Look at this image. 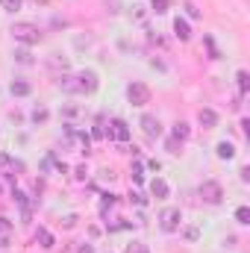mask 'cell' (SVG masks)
Returning a JSON list of instances; mask_svg holds the SVG:
<instances>
[{
    "instance_id": "1",
    "label": "cell",
    "mask_w": 250,
    "mask_h": 253,
    "mask_svg": "<svg viewBox=\"0 0 250 253\" xmlns=\"http://www.w3.org/2000/svg\"><path fill=\"white\" fill-rule=\"evenodd\" d=\"M9 33H12L15 42H21V44H39V42H42V30H39L36 24H30V21H18Z\"/></svg>"
},
{
    "instance_id": "2",
    "label": "cell",
    "mask_w": 250,
    "mask_h": 253,
    "mask_svg": "<svg viewBox=\"0 0 250 253\" xmlns=\"http://www.w3.org/2000/svg\"><path fill=\"white\" fill-rule=\"evenodd\" d=\"M197 194L203 197V203H212V206H218V203L224 200V189H221V183H215V180H206V183H200Z\"/></svg>"
},
{
    "instance_id": "3",
    "label": "cell",
    "mask_w": 250,
    "mask_h": 253,
    "mask_svg": "<svg viewBox=\"0 0 250 253\" xmlns=\"http://www.w3.org/2000/svg\"><path fill=\"white\" fill-rule=\"evenodd\" d=\"M126 100H129L132 106H147V103H150V88H147L144 83H132V85L126 88Z\"/></svg>"
},
{
    "instance_id": "4",
    "label": "cell",
    "mask_w": 250,
    "mask_h": 253,
    "mask_svg": "<svg viewBox=\"0 0 250 253\" xmlns=\"http://www.w3.org/2000/svg\"><path fill=\"white\" fill-rule=\"evenodd\" d=\"M180 224H183V212H180V209H174V206H171V209H165V212L159 215V227H162L165 233H177V230H180Z\"/></svg>"
},
{
    "instance_id": "5",
    "label": "cell",
    "mask_w": 250,
    "mask_h": 253,
    "mask_svg": "<svg viewBox=\"0 0 250 253\" xmlns=\"http://www.w3.org/2000/svg\"><path fill=\"white\" fill-rule=\"evenodd\" d=\"M77 80H80V94H91V91H97V85H100L94 71H80Z\"/></svg>"
},
{
    "instance_id": "6",
    "label": "cell",
    "mask_w": 250,
    "mask_h": 253,
    "mask_svg": "<svg viewBox=\"0 0 250 253\" xmlns=\"http://www.w3.org/2000/svg\"><path fill=\"white\" fill-rule=\"evenodd\" d=\"M109 138L112 141H129V126H126V121H121V118H112L109 121Z\"/></svg>"
},
{
    "instance_id": "7",
    "label": "cell",
    "mask_w": 250,
    "mask_h": 253,
    "mask_svg": "<svg viewBox=\"0 0 250 253\" xmlns=\"http://www.w3.org/2000/svg\"><path fill=\"white\" fill-rule=\"evenodd\" d=\"M141 129H144L147 138H159V135H162V124H159L156 115H144V118H141Z\"/></svg>"
},
{
    "instance_id": "8",
    "label": "cell",
    "mask_w": 250,
    "mask_h": 253,
    "mask_svg": "<svg viewBox=\"0 0 250 253\" xmlns=\"http://www.w3.org/2000/svg\"><path fill=\"white\" fill-rule=\"evenodd\" d=\"M197 124L203 126V129H212V126L218 124V115H215V109H200V112H197Z\"/></svg>"
},
{
    "instance_id": "9",
    "label": "cell",
    "mask_w": 250,
    "mask_h": 253,
    "mask_svg": "<svg viewBox=\"0 0 250 253\" xmlns=\"http://www.w3.org/2000/svg\"><path fill=\"white\" fill-rule=\"evenodd\" d=\"M62 91L65 94H80V80H77V74H68V77H62Z\"/></svg>"
},
{
    "instance_id": "10",
    "label": "cell",
    "mask_w": 250,
    "mask_h": 253,
    "mask_svg": "<svg viewBox=\"0 0 250 253\" xmlns=\"http://www.w3.org/2000/svg\"><path fill=\"white\" fill-rule=\"evenodd\" d=\"M36 242H39V245H42L44 251H53V248H56V239H53V236H50V233H47L44 227H42V230L36 233Z\"/></svg>"
},
{
    "instance_id": "11",
    "label": "cell",
    "mask_w": 250,
    "mask_h": 253,
    "mask_svg": "<svg viewBox=\"0 0 250 253\" xmlns=\"http://www.w3.org/2000/svg\"><path fill=\"white\" fill-rule=\"evenodd\" d=\"M174 36H177L180 42H188V39H191V27H188L183 18H177V21H174Z\"/></svg>"
},
{
    "instance_id": "12",
    "label": "cell",
    "mask_w": 250,
    "mask_h": 253,
    "mask_svg": "<svg viewBox=\"0 0 250 253\" xmlns=\"http://www.w3.org/2000/svg\"><path fill=\"white\" fill-rule=\"evenodd\" d=\"M18 168H21V165H18V162H15L9 153H0V171H3V174H9V177H12Z\"/></svg>"
},
{
    "instance_id": "13",
    "label": "cell",
    "mask_w": 250,
    "mask_h": 253,
    "mask_svg": "<svg viewBox=\"0 0 250 253\" xmlns=\"http://www.w3.org/2000/svg\"><path fill=\"white\" fill-rule=\"evenodd\" d=\"M150 194H153V197H159V200H162V197H168V183H165V180H159V177H156V180H150Z\"/></svg>"
},
{
    "instance_id": "14",
    "label": "cell",
    "mask_w": 250,
    "mask_h": 253,
    "mask_svg": "<svg viewBox=\"0 0 250 253\" xmlns=\"http://www.w3.org/2000/svg\"><path fill=\"white\" fill-rule=\"evenodd\" d=\"M9 91H12L15 97H27V94H30V83H24V80H15V83L9 85Z\"/></svg>"
},
{
    "instance_id": "15",
    "label": "cell",
    "mask_w": 250,
    "mask_h": 253,
    "mask_svg": "<svg viewBox=\"0 0 250 253\" xmlns=\"http://www.w3.org/2000/svg\"><path fill=\"white\" fill-rule=\"evenodd\" d=\"M218 156H221V159H233V156H236V147H233L230 141H221V144H218Z\"/></svg>"
},
{
    "instance_id": "16",
    "label": "cell",
    "mask_w": 250,
    "mask_h": 253,
    "mask_svg": "<svg viewBox=\"0 0 250 253\" xmlns=\"http://www.w3.org/2000/svg\"><path fill=\"white\" fill-rule=\"evenodd\" d=\"M174 135H177L180 141H186L188 135H191V129H188V124H186V121H177V124H174Z\"/></svg>"
},
{
    "instance_id": "17",
    "label": "cell",
    "mask_w": 250,
    "mask_h": 253,
    "mask_svg": "<svg viewBox=\"0 0 250 253\" xmlns=\"http://www.w3.org/2000/svg\"><path fill=\"white\" fill-rule=\"evenodd\" d=\"M47 118H50V112H47L44 106H36V109H33V121H36V124H44Z\"/></svg>"
},
{
    "instance_id": "18",
    "label": "cell",
    "mask_w": 250,
    "mask_h": 253,
    "mask_svg": "<svg viewBox=\"0 0 250 253\" xmlns=\"http://www.w3.org/2000/svg\"><path fill=\"white\" fill-rule=\"evenodd\" d=\"M236 80H239V91L245 94V91L250 88V77H248V71H239V74H236Z\"/></svg>"
},
{
    "instance_id": "19",
    "label": "cell",
    "mask_w": 250,
    "mask_h": 253,
    "mask_svg": "<svg viewBox=\"0 0 250 253\" xmlns=\"http://www.w3.org/2000/svg\"><path fill=\"white\" fill-rule=\"evenodd\" d=\"M124 253H150V251H147V245H144V242H129Z\"/></svg>"
},
{
    "instance_id": "20",
    "label": "cell",
    "mask_w": 250,
    "mask_h": 253,
    "mask_svg": "<svg viewBox=\"0 0 250 253\" xmlns=\"http://www.w3.org/2000/svg\"><path fill=\"white\" fill-rule=\"evenodd\" d=\"M236 221H239V224H250V209L248 206H239V209H236Z\"/></svg>"
},
{
    "instance_id": "21",
    "label": "cell",
    "mask_w": 250,
    "mask_h": 253,
    "mask_svg": "<svg viewBox=\"0 0 250 253\" xmlns=\"http://www.w3.org/2000/svg\"><path fill=\"white\" fill-rule=\"evenodd\" d=\"M165 147H168V153H180V150H183V141H180V138H177V135H171V138H168V144H165Z\"/></svg>"
},
{
    "instance_id": "22",
    "label": "cell",
    "mask_w": 250,
    "mask_h": 253,
    "mask_svg": "<svg viewBox=\"0 0 250 253\" xmlns=\"http://www.w3.org/2000/svg\"><path fill=\"white\" fill-rule=\"evenodd\" d=\"M0 6H3L6 12H18V9L24 6V0H0Z\"/></svg>"
},
{
    "instance_id": "23",
    "label": "cell",
    "mask_w": 250,
    "mask_h": 253,
    "mask_svg": "<svg viewBox=\"0 0 250 253\" xmlns=\"http://www.w3.org/2000/svg\"><path fill=\"white\" fill-rule=\"evenodd\" d=\"M150 6H153L156 15H165L168 12V0H150Z\"/></svg>"
},
{
    "instance_id": "24",
    "label": "cell",
    "mask_w": 250,
    "mask_h": 253,
    "mask_svg": "<svg viewBox=\"0 0 250 253\" xmlns=\"http://www.w3.org/2000/svg\"><path fill=\"white\" fill-rule=\"evenodd\" d=\"M15 59H18V62H24V65H30V62H33V56H30V50H27V47L15 50Z\"/></svg>"
},
{
    "instance_id": "25",
    "label": "cell",
    "mask_w": 250,
    "mask_h": 253,
    "mask_svg": "<svg viewBox=\"0 0 250 253\" xmlns=\"http://www.w3.org/2000/svg\"><path fill=\"white\" fill-rule=\"evenodd\" d=\"M141 171H144V168H141V162L135 159V162H132V180H135V183H141V180H144V174H141Z\"/></svg>"
},
{
    "instance_id": "26",
    "label": "cell",
    "mask_w": 250,
    "mask_h": 253,
    "mask_svg": "<svg viewBox=\"0 0 250 253\" xmlns=\"http://www.w3.org/2000/svg\"><path fill=\"white\" fill-rule=\"evenodd\" d=\"M109 206H115V194H103V200H100V212H106Z\"/></svg>"
},
{
    "instance_id": "27",
    "label": "cell",
    "mask_w": 250,
    "mask_h": 253,
    "mask_svg": "<svg viewBox=\"0 0 250 253\" xmlns=\"http://www.w3.org/2000/svg\"><path fill=\"white\" fill-rule=\"evenodd\" d=\"M74 177H77V180H85V177H88L85 165H77V168H74Z\"/></svg>"
},
{
    "instance_id": "28",
    "label": "cell",
    "mask_w": 250,
    "mask_h": 253,
    "mask_svg": "<svg viewBox=\"0 0 250 253\" xmlns=\"http://www.w3.org/2000/svg\"><path fill=\"white\" fill-rule=\"evenodd\" d=\"M186 12H188V18H200V9L194 3H186Z\"/></svg>"
},
{
    "instance_id": "29",
    "label": "cell",
    "mask_w": 250,
    "mask_h": 253,
    "mask_svg": "<svg viewBox=\"0 0 250 253\" xmlns=\"http://www.w3.org/2000/svg\"><path fill=\"white\" fill-rule=\"evenodd\" d=\"M206 47H209V59H218V50H215V44H212V39H206Z\"/></svg>"
},
{
    "instance_id": "30",
    "label": "cell",
    "mask_w": 250,
    "mask_h": 253,
    "mask_svg": "<svg viewBox=\"0 0 250 253\" xmlns=\"http://www.w3.org/2000/svg\"><path fill=\"white\" fill-rule=\"evenodd\" d=\"M62 224H65V227H68V230H71V227H74V224H77V215H68V218H65Z\"/></svg>"
},
{
    "instance_id": "31",
    "label": "cell",
    "mask_w": 250,
    "mask_h": 253,
    "mask_svg": "<svg viewBox=\"0 0 250 253\" xmlns=\"http://www.w3.org/2000/svg\"><path fill=\"white\" fill-rule=\"evenodd\" d=\"M77 253H94V248H91V245H83V248H80Z\"/></svg>"
}]
</instances>
